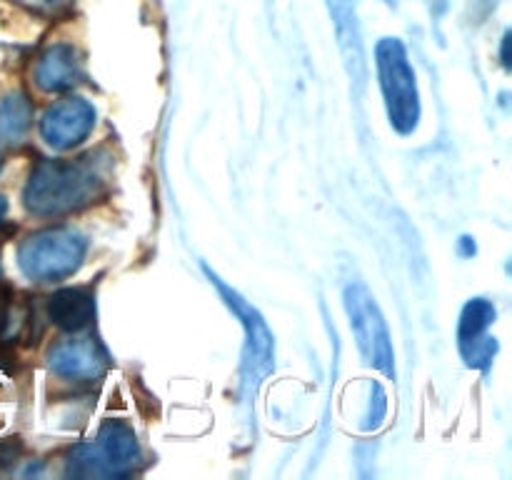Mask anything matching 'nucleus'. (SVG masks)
<instances>
[{
	"mask_svg": "<svg viewBox=\"0 0 512 480\" xmlns=\"http://www.w3.org/2000/svg\"><path fill=\"white\" fill-rule=\"evenodd\" d=\"M140 460V445L133 428L123 420H108L93 443L70 450L68 473L83 478H115L133 470Z\"/></svg>",
	"mask_w": 512,
	"mask_h": 480,
	"instance_id": "20e7f679",
	"label": "nucleus"
},
{
	"mask_svg": "<svg viewBox=\"0 0 512 480\" xmlns=\"http://www.w3.org/2000/svg\"><path fill=\"white\" fill-rule=\"evenodd\" d=\"M20 453H23V445H20L18 440H3V443H0V468L13 465L15 460L20 458Z\"/></svg>",
	"mask_w": 512,
	"mask_h": 480,
	"instance_id": "2eb2a0df",
	"label": "nucleus"
},
{
	"mask_svg": "<svg viewBox=\"0 0 512 480\" xmlns=\"http://www.w3.org/2000/svg\"><path fill=\"white\" fill-rule=\"evenodd\" d=\"M8 320H10V295L8 290L0 288V335H3V330L8 328Z\"/></svg>",
	"mask_w": 512,
	"mask_h": 480,
	"instance_id": "dca6fc26",
	"label": "nucleus"
},
{
	"mask_svg": "<svg viewBox=\"0 0 512 480\" xmlns=\"http://www.w3.org/2000/svg\"><path fill=\"white\" fill-rule=\"evenodd\" d=\"M345 310H348L350 328H353V335L358 340V348L363 353L365 363L393 378L395 358L388 325H385L378 303H375V298L363 283H353L345 288Z\"/></svg>",
	"mask_w": 512,
	"mask_h": 480,
	"instance_id": "423d86ee",
	"label": "nucleus"
},
{
	"mask_svg": "<svg viewBox=\"0 0 512 480\" xmlns=\"http://www.w3.org/2000/svg\"><path fill=\"white\" fill-rule=\"evenodd\" d=\"M83 80V60L68 43H58L45 50L35 65V83L45 93H63Z\"/></svg>",
	"mask_w": 512,
	"mask_h": 480,
	"instance_id": "9d476101",
	"label": "nucleus"
},
{
	"mask_svg": "<svg viewBox=\"0 0 512 480\" xmlns=\"http://www.w3.org/2000/svg\"><path fill=\"white\" fill-rule=\"evenodd\" d=\"M373 393H375V398H370L368 415H365V420H368V423L363 425L365 430L378 428V425L383 423V418H385V410H388V395H385V390L380 388L378 383H373Z\"/></svg>",
	"mask_w": 512,
	"mask_h": 480,
	"instance_id": "4468645a",
	"label": "nucleus"
},
{
	"mask_svg": "<svg viewBox=\"0 0 512 480\" xmlns=\"http://www.w3.org/2000/svg\"><path fill=\"white\" fill-rule=\"evenodd\" d=\"M205 275L210 278V283L218 288V293L223 295V300L228 303V308L233 310L240 318L245 328V353H243V390L248 398H253L258 385L263 383L265 375L273 370V335H270L268 325L260 318L258 310L250 303H245L233 288L223 283L218 275L210 268H205Z\"/></svg>",
	"mask_w": 512,
	"mask_h": 480,
	"instance_id": "39448f33",
	"label": "nucleus"
},
{
	"mask_svg": "<svg viewBox=\"0 0 512 480\" xmlns=\"http://www.w3.org/2000/svg\"><path fill=\"white\" fill-rule=\"evenodd\" d=\"M33 123V103L25 93H10L0 100V145H18Z\"/></svg>",
	"mask_w": 512,
	"mask_h": 480,
	"instance_id": "ddd939ff",
	"label": "nucleus"
},
{
	"mask_svg": "<svg viewBox=\"0 0 512 480\" xmlns=\"http://www.w3.org/2000/svg\"><path fill=\"white\" fill-rule=\"evenodd\" d=\"M88 240L73 228H45L28 235L18 248V265L35 283H55L70 278L85 258Z\"/></svg>",
	"mask_w": 512,
	"mask_h": 480,
	"instance_id": "f03ea898",
	"label": "nucleus"
},
{
	"mask_svg": "<svg viewBox=\"0 0 512 480\" xmlns=\"http://www.w3.org/2000/svg\"><path fill=\"white\" fill-rule=\"evenodd\" d=\"M328 10L333 15L335 30H338L340 48L348 60L350 75L363 80V50H360L358 18H355V0H328Z\"/></svg>",
	"mask_w": 512,
	"mask_h": 480,
	"instance_id": "f8f14e48",
	"label": "nucleus"
},
{
	"mask_svg": "<svg viewBox=\"0 0 512 480\" xmlns=\"http://www.w3.org/2000/svg\"><path fill=\"white\" fill-rule=\"evenodd\" d=\"M375 63L390 123L398 133H413L420 120V98L405 45L398 38H383L375 48Z\"/></svg>",
	"mask_w": 512,
	"mask_h": 480,
	"instance_id": "7ed1b4c3",
	"label": "nucleus"
},
{
	"mask_svg": "<svg viewBox=\"0 0 512 480\" xmlns=\"http://www.w3.org/2000/svg\"><path fill=\"white\" fill-rule=\"evenodd\" d=\"M48 315L58 328L83 330L88 328L95 315V298L88 288H63L50 295Z\"/></svg>",
	"mask_w": 512,
	"mask_h": 480,
	"instance_id": "9b49d317",
	"label": "nucleus"
},
{
	"mask_svg": "<svg viewBox=\"0 0 512 480\" xmlns=\"http://www.w3.org/2000/svg\"><path fill=\"white\" fill-rule=\"evenodd\" d=\"M25 5H35V8H43V5H55L58 0H20Z\"/></svg>",
	"mask_w": 512,
	"mask_h": 480,
	"instance_id": "f3484780",
	"label": "nucleus"
},
{
	"mask_svg": "<svg viewBox=\"0 0 512 480\" xmlns=\"http://www.w3.org/2000/svg\"><path fill=\"white\" fill-rule=\"evenodd\" d=\"M95 125V110L88 100L70 98L50 105L40 118V135L55 150H68L83 143Z\"/></svg>",
	"mask_w": 512,
	"mask_h": 480,
	"instance_id": "0eeeda50",
	"label": "nucleus"
},
{
	"mask_svg": "<svg viewBox=\"0 0 512 480\" xmlns=\"http://www.w3.org/2000/svg\"><path fill=\"white\" fill-rule=\"evenodd\" d=\"M493 320L495 308L485 298L470 300L463 308V315H460V350H463L465 363L473 365V368H488L493 363L495 353H498V343L488 335Z\"/></svg>",
	"mask_w": 512,
	"mask_h": 480,
	"instance_id": "6e6552de",
	"label": "nucleus"
},
{
	"mask_svg": "<svg viewBox=\"0 0 512 480\" xmlns=\"http://www.w3.org/2000/svg\"><path fill=\"white\" fill-rule=\"evenodd\" d=\"M5 215H8V200H5V195H0V225L5 223Z\"/></svg>",
	"mask_w": 512,
	"mask_h": 480,
	"instance_id": "a211bd4d",
	"label": "nucleus"
},
{
	"mask_svg": "<svg viewBox=\"0 0 512 480\" xmlns=\"http://www.w3.org/2000/svg\"><path fill=\"white\" fill-rule=\"evenodd\" d=\"M48 365L60 378L95 380L108 370V353L93 338L63 340L48 350Z\"/></svg>",
	"mask_w": 512,
	"mask_h": 480,
	"instance_id": "1a4fd4ad",
	"label": "nucleus"
},
{
	"mask_svg": "<svg viewBox=\"0 0 512 480\" xmlns=\"http://www.w3.org/2000/svg\"><path fill=\"white\" fill-rule=\"evenodd\" d=\"M103 195V178L93 160H40L28 175L23 203L40 218L73 213Z\"/></svg>",
	"mask_w": 512,
	"mask_h": 480,
	"instance_id": "f257e3e1",
	"label": "nucleus"
}]
</instances>
